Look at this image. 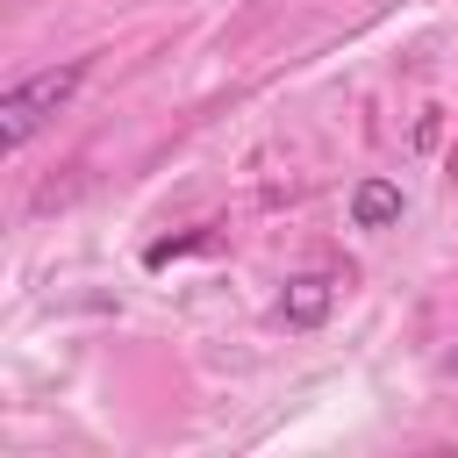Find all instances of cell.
<instances>
[{
  "label": "cell",
  "mask_w": 458,
  "mask_h": 458,
  "mask_svg": "<svg viewBox=\"0 0 458 458\" xmlns=\"http://www.w3.org/2000/svg\"><path fill=\"white\" fill-rule=\"evenodd\" d=\"M86 86V57H72V64H50V72H29V79H14L7 93H0V143L7 150H21L72 93Z\"/></svg>",
  "instance_id": "6da1fadb"
},
{
  "label": "cell",
  "mask_w": 458,
  "mask_h": 458,
  "mask_svg": "<svg viewBox=\"0 0 458 458\" xmlns=\"http://www.w3.org/2000/svg\"><path fill=\"white\" fill-rule=\"evenodd\" d=\"M329 301H336V279H322V272H301V279H286V293H279V315H286L293 329H315V322L329 315Z\"/></svg>",
  "instance_id": "7a4b0ae2"
},
{
  "label": "cell",
  "mask_w": 458,
  "mask_h": 458,
  "mask_svg": "<svg viewBox=\"0 0 458 458\" xmlns=\"http://www.w3.org/2000/svg\"><path fill=\"white\" fill-rule=\"evenodd\" d=\"M401 222V186L394 179H358L351 186V229H394Z\"/></svg>",
  "instance_id": "3957f363"
}]
</instances>
